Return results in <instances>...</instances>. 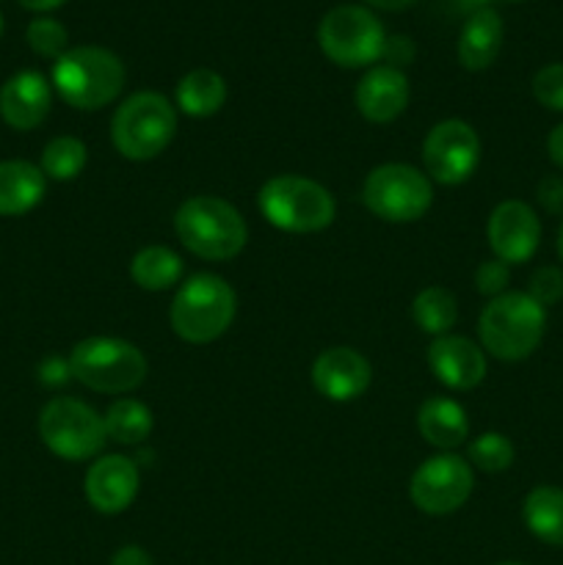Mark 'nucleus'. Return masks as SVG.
<instances>
[{"mask_svg":"<svg viewBox=\"0 0 563 565\" xmlns=\"http://www.w3.org/2000/svg\"><path fill=\"white\" fill-rule=\"evenodd\" d=\"M417 428L431 447L450 452L469 436V419L464 406L450 397H431L419 406Z\"/></svg>","mask_w":563,"mask_h":565,"instance_id":"412c9836","label":"nucleus"},{"mask_svg":"<svg viewBox=\"0 0 563 565\" xmlns=\"http://www.w3.org/2000/svg\"><path fill=\"white\" fill-rule=\"evenodd\" d=\"M364 207L390 224H412L434 204V185L423 171L406 163L379 166L362 185Z\"/></svg>","mask_w":563,"mask_h":565,"instance_id":"6e6552de","label":"nucleus"},{"mask_svg":"<svg viewBox=\"0 0 563 565\" xmlns=\"http://www.w3.org/2000/svg\"><path fill=\"white\" fill-rule=\"evenodd\" d=\"M412 318L425 334L442 337L456 326L458 320V303L450 290L445 287H425L412 303Z\"/></svg>","mask_w":563,"mask_h":565,"instance_id":"a878e982","label":"nucleus"},{"mask_svg":"<svg viewBox=\"0 0 563 565\" xmlns=\"http://www.w3.org/2000/svg\"><path fill=\"white\" fill-rule=\"evenodd\" d=\"M318 44L329 61L346 70L370 66L384 55V25L362 6H337L320 20Z\"/></svg>","mask_w":563,"mask_h":565,"instance_id":"1a4fd4ad","label":"nucleus"},{"mask_svg":"<svg viewBox=\"0 0 563 565\" xmlns=\"http://www.w3.org/2000/svg\"><path fill=\"white\" fill-rule=\"evenodd\" d=\"M177 114L158 92H138L127 97L110 121V138L121 158L152 160L171 143Z\"/></svg>","mask_w":563,"mask_h":565,"instance_id":"0eeeda50","label":"nucleus"},{"mask_svg":"<svg viewBox=\"0 0 563 565\" xmlns=\"http://www.w3.org/2000/svg\"><path fill=\"white\" fill-rule=\"evenodd\" d=\"M508 281H511V270L500 259H489V263H480V268L475 270V290L480 296L497 298L506 292Z\"/></svg>","mask_w":563,"mask_h":565,"instance_id":"2f4dec72","label":"nucleus"},{"mask_svg":"<svg viewBox=\"0 0 563 565\" xmlns=\"http://www.w3.org/2000/svg\"><path fill=\"white\" fill-rule=\"evenodd\" d=\"M541 243V221L530 204L519 199L500 202L489 215V246L506 265H522Z\"/></svg>","mask_w":563,"mask_h":565,"instance_id":"ddd939ff","label":"nucleus"},{"mask_svg":"<svg viewBox=\"0 0 563 565\" xmlns=\"http://www.w3.org/2000/svg\"><path fill=\"white\" fill-rule=\"evenodd\" d=\"M130 276L141 290H171L182 276V259L166 246H147L132 257Z\"/></svg>","mask_w":563,"mask_h":565,"instance_id":"b1692460","label":"nucleus"},{"mask_svg":"<svg viewBox=\"0 0 563 565\" xmlns=\"http://www.w3.org/2000/svg\"><path fill=\"white\" fill-rule=\"evenodd\" d=\"M0 33H3V17H0Z\"/></svg>","mask_w":563,"mask_h":565,"instance_id":"a19ab883","label":"nucleus"},{"mask_svg":"<svg viewBox=\"0 0 563 565\" xmlns=\"http://www.w3.org/2000/svg\"><path fill=\"white\" fill-rule=\"evenodd\" d=\"M500 565H522V563H500Z\"/></svg>","mask_w":563,"mask_h":565,"instance_id":"79ce46f5","label":"nucleus"},{"mask_svg":"<svg viewBox=\"0 0 563 565\" xmlns=\"http://www.w3.org/2000/svg\"><path fill=\"white\" fill-rule=\"evenodd\" d=\"M533 97L544 108L563 114V64H550L535 72L533 77Z\"/></svg>","mask_w":563,"mask_h":565,"instance_id":"c756f323","label":"nucleus"},{"mask_svg":"<svg viewBox=\"0 0 563 565\" xmlns=\"http://www.w3.org/2000/svg\"><path fill=\"white\" fill-rule=\"evenodd\" d=\"M70 373L88 390L121 395V392H132L144 384L147 359L127 340L88 337L72 348Z\"/></svg>","mask_w":563,"mask_h":565,"instance_id":"423d86ee","label":"nucleus"},{"mask_svg":"<svg viewBox=\"0 0 563 565\" xmlns=\"http://www.w3.org/2000/svg\"><path fill=\"white\" fill-rule=\"evenodd\" d=\"M174 232L182 246L210 263L237 257L248 241V226L230 202L219 196H193L180 204Z\"/></svg>","mask_w":563,"mask_h":565,"instance_id":"f03ea898","label":"nucleus"},{"mask_svg":"<svg viewBox=\"0 0 563 565\" xmlns=\"http://www.w3.org/2000/svg\"><path fill=\"white\" fill-rule=\"evenodd\" d=\"M546 152H550V160L557 166V169H563V125H557L555 130L550 132V138H546Z\"/></svg>","mask_w":563,"mask_h":565,"instance_id":"c9c22d12","label":"nucleus"},{"mask_svg":"<svg viewBox=\"0 0 563 565\" xmlns=\"http://www.w3.org/2000/svg\"><path fill=\"white\" fill-rule=\"evenodd\" d=\"M475 486L472 467L453 452L428 458L419 463L408 480V500L428 516H447L469 500Z\"/></svg>","mask_w":563,"mask_h":565,"instance_id":"9b49d317","label":"nucleus"},{"mask_svg":"<svg viewBox=\"0 0 563 565\" xmlns=\"http://www.w3.org/2000/svg\"><path fill=\"white\" fill-rule=\"evenodd\" d=\"M546 309L528 292H502L491 298L478 320L484 351L502 362H522L544 340Z\"/></svg>","mask_w":563,"mask_h":565,"instance_id":"f257e3e1","label":"nucleus"},{"mask_svg":"<svg viewBox=\"0 0 563 565\" xmlns=\"http://www.w3.org/2000/svg\"><path fill=\"white\" fill-rule=\"evenodd\" d=\"M528 296L533 301H539L541 307H552L563 298V270H557L555 265H544V268L535 270L530 276V287H528Z\"/></svg>","mask_w":563,"mask_h":565,"instance_id":"7c9ffc66","label":"nucleus"},{"mask_svg":"<svg viewBox=\"0 0 563 565\" xmlns=\"http://www.w3.org/2000/svg\"><path fill=\"white\" fill-rule=\"evenodd\" d=\"M428 367L447 390H475L486 379V356L467 337L442 334L428 345Z\"/></svg>","mask_w":563,"mask_h":565,"instance_id":"dca6fc26","label":"nucleus"},{"mask_svg":"<svg viewBox=\"0 0 563 565\" xmlns=\"http://www.w3.org/2000/svg\"><path fill=\"white\" fill-rule=\"evenodd\" d=\"M502 47V20L495 9H480L467 17L458 36V61L464 70L480 72L495 64Z\"/></svg>","mask_w":563,"mask_h":565,"instance_id":"6ab92c4d","label":"nucleus"},{"mask_svg":"<svg viewBox=\"0 0 563 565\" xmlns=\"http://www.w3.org/2000/svg\"><path fill=\"white\" fill-rule=\"evenodd\" d=\"M25 36L33 53L42 55V58H61V55L66 53V42H70L66 28L61 25V22L50 20V17L33 20L31 25H28Z\"/></svg>","mask_w":563,"mask_h":565,"instance_id":"c85d7f7f","label":"nucleus"},{"mask_svg":"<svg viewBox=\"0 0 563 565\" xmlns=\"http://www.w3.org/2000/svg\"><path fill=\"white\" fill-rule=\"evenodd\" d=\"M47 177L28 160L0 163V215H25L42 202Z\"/></svg>","mask_w":563,"mask_h":565,"instance_id":"aec40b11","label":"nucleus"},{"mask_svg":"<svg viewBox=\"0 0 563 565\" xmlns=\"http://www.w3.org/2000/svg\"><path fill=\"white\" fill-rule=\"evenodd\" d=\"M257 207L270 226L293 235L320 232L334 221V196L307 177L282 174L259 188Z\"/></svg>","mask_w":563,"mask_h":565,"instance_id":"39448f33","label":"nucleus"},{"mask_svg":"<svg viewBox=\"0 0 563 565\" xmlns=\"http://www.w3.org/2000/svg\"><path fill=\"white\" fill-rule=\"evenodd\" d=\"M491 0H450V9L458 11V14H475L480 9H489Z\"/></svg>","mask_w":563,"mask_h":565,"instance_id":"e433bc0d","label":"nucleus"},{"mask_svg":"<svg viewBox=\"0 0 563 565\" xmlns=\"http://www.w3.org/2000/svg\"><path fill=\"white\" fill-rule=\"evenodd\" d=\"M370 6L375 9H384V11H403L414 3V0H368Z\"/></svg>","mask_w":563,"mask_h":565,"instance_id":"58836bf2","label":"nucleus"},{"mask_svg":"<svg viewBox=\"0 0 563 565\" xmlns=\"http://www.w3.org/2000/svg\"><path fill=\"white\" fill-rule=\"evenodd\" d=\"M524 527L550 546H563V489L535 486L522 502Z\"/></svg>","mask_w":563,"mask_h":565,"instance_id":"4be33fe9","label":"nucleus"},{"mask_svg":"<svg viewBox=\"0 0 563 565\" xmlns=\"http://www.w3.org/2000/svg\"><path fill=\"white\" fill-rule=\"evenodd\" d=\"M39 436L53 456L64 461H86L99 456L108 441L105 419L75 397H53L39 414Z\"/></svg>","mask_w":563,"mask_h":565,"instance_id":"9d476101","label":"nucleus"},{"mask_svg":"<svg viewBox=\"0 0 563 565\" xmlns=\"http://www.w3.org/2000/svg\"><path fill=\"white\" fill-rule=\"evenodd\" d=\"M381 58L390 61V64H386V66H395V70H401V64H408V61L414 58L412 42H408L406 36H392V39H386L384 55H381Z\"/></svg>","mask_w":563,"mask_h":565,"instance_id":"72a5a7b5","label":"nucleus"},{"mask_svg":"<svg viewBox=\"0 0 563 565\" xmlns=\"http://www.w3.org/2000/svg\"><path fill=\"white\" fill-rule=\"evenodd\" d=\"M177 108L193 119L219 114L226 103V83L213 70H191L177 83Z\"/></svg>","mask_w":563,"mask_h":565,"instance_id":"5701e85b","label":"nucleus"},{"mask_svg":"<svg viewBox=\"0 0 563 565\" xmlns=\"http://www.w3.org/2000/svg\"><path fill=\"white\" fill-rule=\"evenodd\" d=\"M423 160L431 180L442 185H461L480 163V138L472 125L461 119H445L425 136Z\"/></svg>","mask_w":563,"mask_h":565,"instance_id":"f8f14e48","label":"nucleus"},{"mask_svg":"<svg viewBox=\"0 0 563 565\" xmlns=\"http://www.w3.org/2000/svg\"><path fill=\"white\" fill-rule=\"evenodd\" d=\"M105 434L119 445H138L152 434V412L141 401L121 397L105 412Z\"/></svg>","mask_w":563,"mask_h":565,"instance_id":"393cba45","label":"nucleus"},{"mask_svg":"<svg viewBox=\"0 0 563 565\" xmlns=\"http://www.w3.org/2000/svg\"><path fill=\"white\" fill-rule=\"evenodd\" d=\"M17 3L28 11H53L61 3H66V0H17Z\"/></svg>","mask_w":563,"mask_h":565,"instance_id":"4c0bfd02","label":"nucleus"},{"mask_svg":"<svg viewBox=\"0 0 563 565\" xmlns=\"http://www.w3.org/2000/svg\"><path fill=\"white\" fill-rule=\"evenodd\" d=\"M50 105H53L50 83L33 70L17 72L0 88V116L14 130H33L42 125L50 114Z\"/></svg>","mask_w":563,"mask_h":565,"instance_id":"f3484780","label":"nucleus"},{"mask_svg":"<svg viewBox=\"0 0 563 565\" xmlns=\"http://www.w3.org/2000/svg\"><path fill=\"white\" fill-rule=\"evenodd\" d=\"M110 565H155V563L141 546L130 544V546H121V550L110 557Z\"/></svg>","mask_w":563,"mask_h":565,"instance_id":"f704fd0d","label":"nucleus"},{"mask_svg":"<svg viewBox=\"0 0 563 565\" xmlns=\"http://www.w3.org/2000/svg\"><path fill=\"white\" fill-rule=\"evenodd\" d=\"M539 204L550 215L563 218V177H544L539 182Z\"/></svg>","mask_w":563,"mask_h":565,"instance_id":"473e14b6","label":"nucleus"},{"mask_svg":"<svg viewBox=\"0 0 563 565\" xmlns=\"http://www.w3.org/2000/svg\"><path fill=\"white\" fill-rule=\"evenodd\" d=\"M370 381H373V367L353 348H326L312 364L315 390L334 403H348L362 397L368 392Z\"/></svg>","mask_w":563,"mask_h":565,"instance_id":"4468645a","label":"nucleus"},{"mask_svg":"<svg viewBox=\"0 0 563 565\" xmlns=\"http://www.w3.org/2000/svg\"><path fill=\"white\" fill-rule=\"evenodd\" d=\"M138 467L125 456H103L86 472V500L88 505L105 516L127 511L138 494Z\"/></svg>","mask_w":563,"mask_h":565,"instance_id":"2eb2a0df","label":"nucleus"},{"mask_svg":"<svg viewBox=\"0 0 563 565\" xmlns=\"http://www.w3.org/2000/svg\"><path fill=\"white\" fill-rule=\"evenodd\" d=\"M408 105V77L395 66H373L357 86V108L373 125L397 119Z\"/></svg>","mask_w":563,"mask_h":565,"instance_id":"a211bd4d","label":"nucleus"},{"mask_svg":"<svg viewBox=\"0 0 563 565\" xmlns=\"http://www.w3.org/2000/svg\"><path fill=\"white\" fill-rule=\"evenodd\" d=\"M557 257L563 263V221H561V232H557Z\"/></svg>","mask_w":563,"mask_h":565,"instance_id":"ea45409f","label":"nucleus"},{"mask_svg":"<svg viewBox=\"0 0 563 565\" xmlns=\"http://www.w3.org/2000/svg\"><path fill=\"white\" fill-rule=\"evenodd\" d=\"M237 312L235 290L215 274H196L177 290L169 320L180 340L208 345L232 326Z\"/></svg>","mask_w":563,"mask_h":565,"instance_id":"20e7f679","label":"nucleus"},{"mask_svg":"<svg viewBox=\"0 0 563 565\" xmlns=\"http://www.w3.org/2000/svg\"><path fill=\"white\" fill-rule=\"evenodd\" d=\"M86 143L75 136H59L44 147L42 152V174L50 177V180L59 182H70L86 169Z\"/></svg>","mask_w":563,"mask_h":565,"instance_id":"bb28decb","label":"nucleus"},{"mask_svg":"<svg viewBox=\"0 0 563 565\" xmlns=\"http://www.w3.org/2000/svg\"><path fill=\"white\" fill-rule=\"evenodd\" d=\"M53 86L72 108L99 110L125 88V64L105 47H72L55 58Z\"/></svg>","mask_w":563,"mask_h":565,"instance_id":"7ed1b4c3","label":"nucleus"},{"mask_svg":"<svg viewBox=\"0 0 563 565\" xmlns=\"http://www.w3.org/2000/svg\"><path fill=\"white\" fill-rule=\"evenodd\" d=\"M469 461H472L480 472H506L513 463L511 439L502 434H495V430L480 434L478 439H472V445H469Z\"/></svg>","mask_w":563,"mask_h":565,"instance_id":"cd10ccee","label":"nucleus"}]
</instances>
